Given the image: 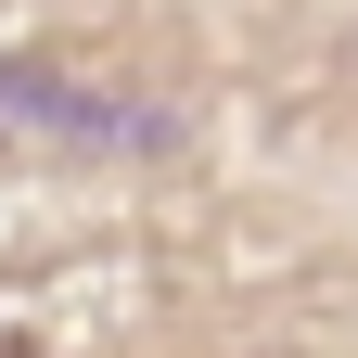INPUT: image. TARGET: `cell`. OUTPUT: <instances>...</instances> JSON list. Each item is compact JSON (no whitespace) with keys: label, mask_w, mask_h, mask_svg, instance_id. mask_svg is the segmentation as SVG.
I'll list each match as a JSON object with an SVG mask.
<instances>
[{"label":"cell","mask_w":358,"mask_h":358,"mask_svg":"<svg viewBox=\"0 0 358 358\" xmlns=\"http://www.w3.org/2000/svg\"><path fill=\"white\" fill-rule=\"evenodd\" d=\"M0 128H38V141H103V154H179L166 103H128V90H90L52 52H0Z\"/></svg>","instance_id":"obj_1"}]
</instances>
